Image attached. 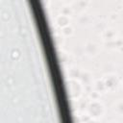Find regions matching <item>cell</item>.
<instances>
[{
    "instance_id": "cell-1",
    "label": "cell",
    "mask_w": 123,
    "mask_h": 123,
    "mask_svg": "<svg viewBox=\"0 0 123 123\" xmlns=\"http://www.w3.org/2000/svg\"><path fill=\"white\" fill-rule=\"evenodd\" d=\"M86 111H87V114L91 118L95 119V118H98V117L103 115L104 106L101 102H99L97 100H94V101H91L90 103H88Z\"/></svg>"
},
{
    "instance_id": "cell-2",
    "label": "cell",
    "mask_w": 123,
    "mask_h": 123,
    "mask_svg": "<svg viewBox=\"0 0 123 123\" xmlns=\"http://www.w3.org/2000/svg\"><path fill=\"white\" fill-rule=\"evenodd\" d=\"M66 91L70 94L72 98H79L82 93V85L80 82L74 79L67 80L65 82Z\"/></svg>"
},
{
    "instance_id": "cell-3",
    "label": "cell",
    "mask_w": 123,
    "mask_h": 123,
    "mask_svg": "<svg viewBox=\"0 0 123 123\" xmlns=\"http://www.w3.org/2000/svg\"><path fill=\"white\" fill-rule=\"evenodd\" d=\"M105 85H106V87L107 89H110V90H113L115 89L118 85H119V80L118 78L113 75V74H109L106 76L105 78Z\"/></svg>"
},
{
    "instance_id": "cell-4",
    "label": "cell",
    "mask_w": 123,
    "mask_h": 123,
    "mask_svg": "<svg viewBox=\"0 0 123 123\" xmlns=\"http://www.w3.org/2000/svg\"><path fill=\"white\" fill-rule=\"evenodd\" d=\"M88 4V0H75L70 4V6L73 10V12H81L87 7Z\"/></svg>"
},
{
    "instance_id": "cell-5",
    "label": "cell",
    "mask_w": 123,
    "mask_h": 123,
    "mask_svg": "<svg viewBox=\"0 0 123 123\" xmlns=\"http://www.w3.org/2000/svg\"><path fill=\"white\" fill-rule=\"evenodd\" d=\"M85 52L88 56H95L99 52V45L94 41H87L85 45Z\"/></svg>"
},
{
    "instance_id": "cell-6",
    "label": "cell",
    "mask_w": 123,
    "mask_h": 123,
    "mask_svg": "<svg viewBox=\"0 0 123 123\" xmlns=\"http://www.w3.org/2000/svg\"><path fill=\"white\" fill-rule=\"evenodd\" d=\"M115 36H116V32L113 28H107L104 30L103 32V38L105 41H109V40H112L115 38Z\"/></svg>"
},
{
    "instance_id": "cell-7",
    "label": "cell",
    "mask_w": 123,
    "mask_h": 123,
    "mask_svg": "<svg viewBox=\"0 0 123 123\" xmlns=\"http://www.w3.org/2000/svg\"><path fill=\"white\" fill-rule=\"evenodd\" d=\"M79 80L81 81V83L83 85H85L86 86H88L91 83V74L88 71H86V70L82 71V74H81Z\"/></svg>"
},
{
    "instance_id": "cell-8",
    "label": "cell",
    "mask_w": 123,
    "mask_h": 123,
    "mask_svg": "<svg viewBox=\"0 0 123 123\" xmlns=\"http://www.w3.org/2000/svg\"><path fill=\"white\" fill-rule=\"evenodd\" d=\"M69 22H70V18L69 16H66V15H63V14H60L57 16L56 18V23L60 26V27H65L67 25H69Z\"/></svg>"
},
{
    "instance_id": "cell-9",
    "label": "cell",
    "mask_w": 123,
    "mask_h": 123,
    "mask_svg": "<svg viewBox=\"0 0 123 123\" xmlns=\"http://www.w3.org/2000/svg\"><path fill=\"white\" fill-rule=\"evenodd\" d=\"M82 71L80 67L78 66H72L69 68V76L71 79H74V80H79L80 79V76L82 74Z\"/></svg>"
},
{
    "instance_id": "cell-10",
    "label": "cell",
    "mask_w": 123,
    "mask_h": 123,
    "mask_svg": "<svg viewBox=\"0 0 123 123\" xmlns=\"http://www.w3.org/2000/svg\"><path fill=\"white\" fill-rule=\"evenodd\" d=\"M79 23L80 25H83V26H86L88 25L90 22H91V18L88 14L86 13H82L80 16H79Z\"/></svg>"
},
{
    "instance_id": "cell-11",
    "label": "cell",
    "mask_w": 123,
    "mask_h": 123,
    "mask_svg": "<svg viewBox=\"0 0 123 123\" xmlns=\"http://www.w3.org/2000/svg\"><path fill=\"white\" fill-rule=\"evenodd\" d=\"M95 89L98 92H103L107 90L106 85H105V81L104 80H97L95 82Z\"/></svg>"
},
{
    "instance_id": "cell-12",
    "label": "cell",
    "mask_w": 123,
    "mask_h": 123,
    "mask_svg": "<svg viewBox=\"0 0 123 123\" xmlns=\"http://www.w3.org/2000/svg\"><path fill=\"white\" fill-rule=\"evenodd\" d=\"M73 13V10L71 8L70 5H63L61 9V14H63V15H66V16H69Z\"/></svg>"
},
{
    "instance_id": "cell-13",
    "label": "cell",
    "mask_w": 123,
    "mask_h": 123,
    "mask_svg": "<svg viewBox=\"0 0 123 123\" xmlns=\"http://www.w3.org/2000/svg\"><path fill=\"white\" fill-rule=\"evenodd\" d=\"M114 110L118 114L123 115V100H119L118 102H116V104L114 105Z\"/></svg>"
},
{
    "instance_id": "cell-14",
    "label": "cell",
    "mask_w": 123,
    "mask_h": 123,
    "mask_svg": "<svg viewBox=\"0 0 123 123\" xmlns=\"http://www.w3.org/2000/svg\"><path fill=\"white\" fill-rule=\"evenodd\" d=\"M62 33L64 36H66V37L71 36L72 33H73V28H72V26H71V25H67V26H65V27H62Z\"/></svg>"
},
{
    "instance_id": "cell-15",
    "label": "cell",
    "mask_w": 123,
    "mask_h": 123,
    "mask_svg": "<svg viewBox=\"0 0 123 123\" xmlns=\"http://www.w3.org/2000/svg\"><path fill=\"white\" fill-rule=\"evenodd\" d=\"M58 57H59V60H60L61 62H62L63 63H65V62H67L69 61V57H68L65 53H63V52H60V53L58 54Z\"/></svg>"
},
{
    "instance_id": "cell-16",
    "label": "cell",
    "mask_w": 123,
    "mask_h": 123,
    "mask_svg": "<svg viewBox=\"0 0 123 123\" xmlns=\"http://www.w3.org/2000/svg\"><path fill=\"white\" fill-rule=\"evenodd\" d=\"M90 97L92 98V101L98 100V98H99V92L98 91H91L90 92Z\"/></svg>"
},
{
    "instance_id": "cell-17",
    "label": "cell",
    "mask_w": 123,
    "mask_h": 123,
    "mask_svg": "<svg viewBox=\"0 0 123 123\" xmlns=\"http://www.w3.org/2000/svg\"><path fill=\"white\" fill-rule=\"evenodd\" d=\"M86 123H97V122H96V120H95L94 118H90V119H89V120H87Z\"/></svg>"
},
{
    "instance_id": "cell-18",
    "label": "cell",
    "mask_w": 123,
    "mask_h": 123,
    "mask_svg": "<svg viewBox=\"0 0 123 123\" xmlns=\"http://www.w3.org/2000/svg\"><path fill=\"white\" fill-rule=\"evenodd\" d=\"M110 123H118V122H116V121H111V122H110Z\"/></svg>"
}]
</instances>
